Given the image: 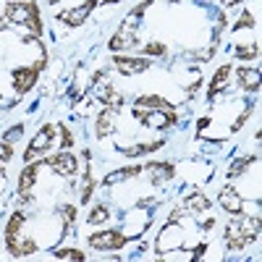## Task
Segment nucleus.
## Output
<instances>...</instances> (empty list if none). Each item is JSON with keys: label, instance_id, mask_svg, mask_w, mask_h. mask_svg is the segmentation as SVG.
Masks as SVG:
<instances>
[{"label": "nucleus", "instance_id": "f257e3e1", "mask_svg": "<svg viewBox=\"0 0 262 262\" xmlns=\"http://www.w3.org/2000/svg\"><path fill=\"white\" fill-rule=\"evenodd\" d=\"M259 236V215H244L238 212L233 221L228 223L226 228V244H228V252H242L244 247H249L252 242H257Z\"/></svg>", "mask_w": 262, "mask_h": 262}, {"label": "nucleus", "instance_id": "f03ea898", "mask_svg": "<svg viewBox=\"0 0 262 262\" xmlns=\"http://www.w3.org/2000/svg\"><path fill=\"white\" fill-rule=\"evenodd\" d=\"M6 21L21 29H29L34 37H42V18L37 0H11L6 6Z\"/></svg>", "mask_w": 262, "mask_h": 262}, {"label": "nucleus", "instance_id": "7ed1b4c3", "mask_svg": "<svg viewBox=\"0 0 262 262\" xmlns=\"http://www.w3.org/2000/svg\"><path fill=\"white\" fill-rule=\"evenodd\" d=\"M128 238L113 228V231H97V233H90V238H86V244H90L92 249H100V252H118L126 247Z\"/></svg>", "mask_w": 262, "mask_h": 262}, {"label": "nucleus", "instance_id": "20e7f679", "mask_svg": "<svg viewBox=\"0 0 262 262\" xmlns=\"http://www.w3.org/2000/svg\"><path fill=\"white\" fill-rule=\"evenodd\" d=\"M42 69H45V55H42V60H37L34 66H21V69H13V90L18 95H27L32 86L37 84V76H39Z\"/></svg>", "mask_w": 262, "mask_h": 262}, {"label": "nucleus", "instance_id": "39448f33", "mask_svg": "<svg viewBox=\"0 0 262 262\" xmlns=\"http://www.w3.org/2000/svg\"><path fill=\"white\" fill-rule=\"evenodd\" d=\"M134 118L142 121V126H149V128H168V126H176L179 123V116L173 111H144V107H134Z\"/></svg>", "mask_w": 262, "mask_h": 262}, {"label": "nucleus", "instance_id": "423d86ee", "mask_svg": "<svg viewBox=\"0 0 262 262\" xmlns=\"http://www.w3.org/2000/svg\"><path fill=\"white\" fill-rule=\"evenodd\" d=\"M53 126H42L39 128V134L32 139V144H29V149L24 152V163H32L37 155H45V152L50 149V142H53Z\"/></svg>", "mask_w": 262, "mask_h": 262}, {"label": "nucleus", "instance_id": "0eeeda50", "mask_svg": "<svg viewBox=\"0 0 262 262\" xmlns=\"http://www.w3.org/2000/svg\"><path fill=\"white\" fill-rule=\"evenodd\" d=\"M181 236H184V231L176 228V223H165V228H163L160 236H158V244H155L158 254H165V252H170V249L181 247Z\"/></svg>", "mask_w": 262, "mask_h": 262}, {"label": "nucleus", "instance_id": "6e6552de", "mask_svg": "<svg viewBox=\"0 0 262 262\" xmlns=\"http://www.w3.org/2000/svg\"><path fill=\"white\" fill-rule=\"evenodd\" d=\"M97 8V0H86V3H81V6H76V8H71V11H63V13H58V21H66L69 27H81L86 18H90V13Z\"/></svg>", "mask_w": 262, "mask_h": 262}, {"label": "nucleus", "instance_id": "1a4fd4ad", "mask_svg": "<svg viewBox=\"0 0 262 262\" xmlns=\"http://www.w3.org/2000/svg\"><path fill=\"white\" fill-rule=\"evenodd\" d=\"M45 165H50L55 173H60V176H74V173H76V168H79L76 158L71 155L69 149H60L58 155L48 158V160H45Z\"/></svg>", "mask_w": 262, "mask_h": 262}, {"label": "nucleus", "instance_id": "9d476101", "mask_svg": "<svg viewBox=\"0 0 262 262\" xmlns=\"http://www.w3.org/2000/svg\"><path fill=\"white\" fill-rule=\"evenodd\" d=\"M113 63H116V69H118L121 74H126V76H137V74H144V71L149 69V60H147V55H142V58L116 55V58H113Z\"/></svg>", "mask_w": 262, "mask_h": 262}, {"label": "nucleus", "instance_id": "9b49d317", "mask_svg": "<svg viewBox=\"0 0 262 262\" xmlns=\"http://www.w3.org/2000/svg\"><path fill=\"white\" fill-rule=\"evenodd\" d=\"M45 165V160H32L27 163V168H21V176H18V194H32V186L39 176V168Z\"/></svg>", "mask_w": 262, "mask_h": 262}, {"label": "nucleus", "instance_id": "f8f14e48", "mask_svg": "<svg viewBox=\"0 0 262 262\" xmlns=\"http://www.w3.org/2000/svg\"><path fill=\"white\" fill-rule=\"evenodd\" d=\"M231 74H233L231 63L221 66V69L215 71V76L210 79V90H207V97H210V100H217V97H221V92H223L226 86H228V79H231Z\"/></svg>", "mask_w": 262, "mask_h": 262}, {"label": "nucleus", "instance_id": "ddd939ff", "mask_svg": "<svg viewBox=\"0 0 262 262\" xmlns=\"http://www.w3.org/2000/svg\"><path fill=\"white\" fill-rule=\"evenodd\" d=\"M221 205H223V210L231 212V215H238V212L244 210V200L238 196V191H236L233 186H226V189L221 191Z\"/></svg>", "mask_w": 262, "mask_h": 262}, {"label": "nucleus", "instance_id": "4468645a", "mask_svg": "<svg viewBox=\"0 0 262 262\" xmlns=\"http://www.w3.org/2000/svg\"><path fill=\"white\" fill-rule=\"evenodd\" d=\"M236 76H238V84L244 86V90H249V92H257L259 90V69L254 66H244V69H238L236 71Z\"/></svg>", "mask_w": 262, "mask_h": 262}, {"label": "nucleus", "instance_id": "2eb2a0df", "mask_svg": "<svg viewBox=\"0 0 262 262\" xmlns=\"http://www.w3.org/2000/svg\"><path fill=\"white\" fill-rule=\"evenodd\" d=\"M139 173H142V165H131V168H118V170H113V173H107V176L102 179V184H105V186H116V184H121V181H128V179L139 176Z\"/></svg>", "mask_w": 262, "mask_h": 262}, {"label": "nucleus", "instance_id": "dca6fc26", "mask_svg": "<svg viewBox=\"0 0 262 262\" xmlns=\"http://www.w3.org/2000/svg\"><path fill=\"white\" fill-rule=\"evenodd\" d=\"M147 173L152 176V184L160 186L163 181L173 179V173H176V170H173V165H170V163H149V165H147Z\"/></svg>", "mask_w": 262, "mask_h": 262}, {"label": "nucleus", "instance_id": "f3484780", "mask_svg": "<svg viewBox=\"0 0 262 262\" xmlns=\"http://www.w3.org/2000/svg\"><path fill=\"white\" fill-rule=\"evenodd\" d=\"M186 207H189L191 212H210L212 202H210V196H207L205 191L194 189V191H191V194L186 196Z\"/></svg>", "mask_w": 262, "mask_h": 262}, {"label": "nucleus", "instance_id": "a211bd4d", "mask_svg": "<svg viewBox=\"0 0 262 262\" xmlns=\"http://www.w3.org/2000/svg\"><path fill=\"white\" fill-rule=\"evenodd\" d=\"M160 147H165V142H163V139H158V142H149V144H134V147H118V152H123L126 158H139V155H147V152H155V149H160Z\"/></svg>", "mask_w": 262, "mask_h": 262}, {"label": "nucleus", "instance_id": "6ab92c4d", "mask_svg": "<svg viewBox=\"0 0 262 262\" xmlns=\"http://www.w3.org/2000/svg\"><path fill=\"white\" fill-rule=\"evenodd\" d=\"M137 107H149V111H173V105L165 100V97H160V95H144V97H139L137 100Z\"/></svg>", "mask_w": 262, "mask_h": 262}, {"label": "nucleus", "instance_id": "aec40b11", "mask_svg": "<svg viewBox=\"0 0 262 262\" xmlns=\"http://www.w3.org/2000/svg\"><path fill=\"white\" fill-rule=\"evenodd\" d=\"M102 102L111 107V111H121V105H123V95L121 92H116L111 84L105 86V92H102Z\"/></svg>", "mask_w": 262, "mask_h": 262}, {"label": "nucleus", "instance_id": "412c9836", "mask_svg": "<svg viewBox=\"0 0 262 262\" xmlns=\"http://www.w3.org/2000/svg\"><path fill=\"white\" fill-rule=\"evenodd\" d=\"M21 226H24V212H13V217L6 226V242H11V238H16L21 233Z\"/></svg>", "mask_w": 262, "mask_h": 262}, {"label": "nucleus", "instance_id": "4be33fe9", "mask_svg": "<svg viewBox=\"0 0 262 262\" xmlns=\"http://www.w3.org/2000/svg\"><path fill=\"white\" fill-rule=\"evenodd\" d=\"M92 191H95V179H92V170L86 168L84 170V179H81V205H86L92 200Z\"/></svg>", "mask_w": 262, "mask_h": 262}, {"label": "nucleus", "instance_id": "5701e85b", "mask_svg": "<svg viewBox=\"0 0 262 262\" xmlns=\"http://www.w3.org/2000/svg\"><path fill=\"white\" fill-rule=\"evenodd\" d=\"M113 134V126H111V113L102 111L97 116V139H105V137H111Z\"/></svg>", "mask_w": 262, "mask_h": 262}, {"label": "nucleus", "instance_id": "b1692460", "mask_svg": "<svg viewBox=\"0 0 262 262\" xmlns=\"http://www.w3.org/2000/svg\"><path fill=\"white\" fill-rule=\"evenodd\" d=\"M107 217H111V210H107L105 205H97L92 212H90V217H86V223L90 226H100V223H105Z\"/></svg>", "mask_w": 262, "mask_h": 262}, {"label": "nucleus", "instance_id": "393cba45", "mask_svg": "<svg viewBox=\"0 0 262 262\" xmlns=\"http://www.w3.org/2000/svg\"><path fill=\"white\" fill-rule=\"evenodd\" d=\"M254 163V158H242V160H236V163H231V168H228V173L226 176L228 179H236V176H242V173H247V168Z\"/></svg>", "mask_w": 262, "mask_h": 262}, {"label": "nucleus", "instance_id": "a878e982", "mask_svg": "<svg viewBox=\"0 0 262 262\" xmlns=\"http://www.w3.org/2000/svg\"><path fill=\"white\" fill-rule=\"evenodd\" d=\"M53 257H55V259H74V262L86 259V254H84V252H79V249H55V252H53Z\"/></svg>", "mask_w": 262, "mask_h": 262}, {"label": "nucleus", "instance_id": "bb28decb", "mask_svg": "<svg viewBox=\"0 0 262 262\" xmlns=\"http://www.w3.org/2000/svg\"><path fill=\"white\" fill-rule=\"evenodd\" d=\"M233 55H236L238 60H254V58L259 55V45H247V48H236V50H233Z\"/></svg>", "mask_w": 262, "mask_h": 262}, {"label": "nucleus", "instance_id": "cd10ccee", "mask_svg": "<svg viewBox=\"0 0 262 262\" xmlns=\"http://www.w3.org/2000/svg\"><path fill=\"white\" fill-rule=\"evenodd\" d=\"M254 24H257V21H254V16H252L249 11H244V13H242V18H238L236 24L231 27V29H233V32H238V29H249V27H254Z\"/></svg>", "mask_w": 262, "mask_h": 262}, {"label": "nucleus", "instance_id": "c85d7f7f", "mask_svg": "<svg viewBox=\"0 0 262 262\" xmlns=\"http://www.w3.org/2000/svg\"><path fill=\"white\" fill-rule=\"evenodd\" d=\"M165 53V45L163 42H147L142 48V55H163Z\"/></svg>", "mask_w": 262, "mask_h": 262}, {"label": "nucleus", "instance_id": "c756f323", "mask_svg": "<svg viewBox=\"0 0 262 262\" xmlns=\"http://www.w3.org/2000/svg\"><path fill=\"white\" fill-rule=\"evenodd\" d=\"M60 142H63V149H69L74 144V134H71L69 126H60Z\"/></svg>", "mask_w": 262, "mask_h": 262}, {"label": "nucleus", "instance_id": "7c9ffc66", "mask_svg": "<svg viewBox=\"0 0 262 262\" xmlns=\"http://www.w3.org/2000/svg\"><path fill=\"white\" fill-rule=\"evenodd\" d=\"M13 158V147L8 142H0V163H8Z\"/></svg>", "mask_w": 262, "mask_h": 262}, {"label": "nucleus", "instance_id": "2f4dec72", "mask_svg": "<svg viewBox=\"0 0 262 262\" xmlns=\"http://www.w3.org/2000/svg\"><path fill=\"white\" fill-rule=\"evenodd\" d=\"M21 134H24V126H16V128H11L8 134L3 137V142H8V144H11V142H13V139H18Z\"/></svg>", "mask_w": 262, "mask_h": 262}, {"label": "nucleus", "instance_id": "473e14b6", "mask_svg": "<svg viewBox=\"0 0 262 262\" xmlns=\"http://www.w3.org/2000/svg\"><path fill=\"white\" fill-rule=\"evenodd\" d=\"M249 116H252V107H247V111H244L242 116H238V118H236V123L231 126V131H238V128H242V126H244V121H247Z\"/></svg>", "mask_w": 262, "mask_h": 262}, {"label": "nucleus", "instance_id": "72a5a7b5", "mask_svg": "<svg viewBox=\"0 0 262 262\" xmlns=\"http://www.w3.org/2000/svg\"><path fill=\"white\" fill-rule=\"evenodd\" d=\"M63 215H66V221H69V223H74L76 221V207L74 205H66L63 207Z\"/></svg>", "mask_w": 262, "mask_h": 262}, {"label": "nucleus", "instance_id": "f704fd0d", "mask_svg": "<svg viewBox=\"0 0 262 262\" xmlns=\"http://www.w3.org/2000/svg\"><path fill=\"white\" fill-rule=\"evenodd\" d=\"M205 249H207L205 244H200V247H196V249H194V259H200V257L205 254Z\"/></svg>", "mask_w": 262, "mask_h": 262}, {"label": "nucleus", "instance_id": "c9c22d12", "mask_svg": "<svg viewBox=\"0 0 262 262\" xmlns=\"http://www.w3.org/2000/svg\"><path fill=\"white\" fill-rule=\"evenodd\" d=\"M207 126H210V118H202V121H200V126H196V128H200V131H205Z\"/></svg>", "mask_w": 262, "mask_h": 262}, {"label": "nucleus", "instance_id": "e433bc0d", "mask_svg": "<svg viewBox=\"0 0 262 262\" xmlns=\"http://www.w3.org/2000/svg\"><path fill=\"white\" fill-rule=\"evenodd\" d=\"M105 3H107V6H116V3H121V0H105Z\"/></svg>", "mask_w": 262, "mask_h": 262}, {"label": "nucleus", "instance_id": "4c0bfd02", "mask_svg": "<svg viewBox=\"0 0 262 262\" xmlns=\"http://www.w3.org/2000/svg\"><path fill=\"white\" fill-rule=\"evenodd\" d=\"M6 176V168H0V179H3Z\"/></svg>", "mask_w": 262, "mask_h": 262}, {"label": "nucleus", "instance_id": "58836bf2", "mask_svg": "<svg viewBox=\"0 0 262 262\" xmlns=\"http://www.w3.org/2000/svg\"><path fill=\"white\" fill-rule=\"evenodd\" d=\"M3 21H6V18H0V29H3V27H6V24H3Z\"/></svg>", "mask_w": 262, "mask_h": 262}, {"label": "nucleus", "instance_id": "ea45409f", "mask_svg": "<svg viewBox=\"0 0 262 262\" xmlns=\"http://www.w3.org/2000/svg\"><path fill=\"white\" fill-rule=\"evenodd\" d=\"M48 3H50V6H55V3H58V0H48Z\"/></svg>", "mask_w": 262, "mask_h": 262}, {"label": "nucleus", "instance_id": "a19ab883", "mask_svg": "<svg viewBox=\"0 0 262 262\" xmlns=\"http://www.w3.org/2000/svg\"><path fill=\"white\" fill-rule=\"evenodd\" d=\"M144 3H152V0H144Z\"/></svg>", "mask_w": 262, "mask_h": 262}, {"label": "nucleus", "instance_id": "79ce46f5", "mask_svg": "<svg viewBox=\"0 0 262 262\" xmlns=\"http://www.w3.org/2000/svg\"><path fill=\"white\" fill-rule=\"evenodd\" d=\"M170 3H176V0H170Z\"/></svg>", "mask_w": 262, "mask_h": 262}]
</instances>
